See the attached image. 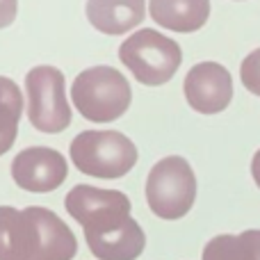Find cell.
Masks as SVG:
<instances>
[{
	"mask_svg": "<svg viewBox=\"0 0 260 260\" xmlns=\"http://www.w3.org/2000/svg\"><path fill=\"white\" fill-rule=\"evenodd\" d=\"M78 240L48 208L0 206V260H71Z\"/></svg>",
	"mask_w": 260,
	"mask_h": 260,
	"instance_id": "1",
	"label": "cell"
},
{
	"mask_svg": "<svg viewBox=\"0 0 260 260\" xmlns=\"http://www.w3.org/2000/svg\"><path fill=\"white\" fill-rule=\"evenodd\" d=\"M71 101L85 119L110 123L126 114L133 101V89L121 71L112 67H91L76 76Z\"/></svg>",
	"mask_w": 260,
	"mask_h": 260,
	"instance_id": "2",
	"label": "cell"
},
{
	"mask_svg": "<svg viewBox=\"0 0 260 260\" xmlns=\"http://www.w3.org/2000/svg\"><path fill=\"white\" fill-rule=\"evenodd\" d=\"M71 160L82 174L117 180L135 167L137 146L119 130H85L71 142Z\"/></svg>",
	"mask_w": 260,
	"mask_h": 260,
	"instance_id": "3",
	"label": "cell"
},
{
	"mask_svg": "<svg viewBox=\"0 0 260 260\" xmlns=\"http://www.w3.org/2000/svg\"><path fill=\"white\" fill-rule=\"evenodd\" d=\"M119 59L137 82L157 87L174 78L183 62V53L174 39L151 27H144V30L133 32L119 46Z\"/></svg>",
	"mask_w": 260,
	"mask_h": 260,
	"instance_id": "4",
	"label": "cell"
},
{
	"mask_svg": "<svg viewBox=\"0 0 260 260\" xmlns=\"http://www.w3.org/2000/svg\"><path fill=\"white\" fill-rule=\"evenodd\" d=\"M197 199V176L189 162L180 155H169L153 165L146 178V201L153 215L174 221L185 217Z\"/></svg>",
	"mask_w": 260,
	"mask_h": 260,
	"instance_id": "5",
	"label": "cell"
},
{
	"mask_svg": "<svg viewBox=\"0 0 260 260\" xmlns=\"http://www.w3.org/2000/svg\"><path fill=\"white\" fill-rule=\"evenodd\" d=\"M67 212L82 226L85 240L121 229L130 219V199L117 189L76 185L64 199Z\"/></svg>",
	"mask_w": 260,
	"mask_h": 260,
	"instance_id": "6",
	"label": "cell"
},
{
	"mask_svg": "<svg viewBox=\"0 0 260 260\" xmlns=\"http://www.w3.org/2000/svg\"><path fill=\"white\" fill-rule=\"evenodd\" d=\"M27 119L41 133H62L71 123V108L67 103L64 73L55 67H35L25 76Z\"/></svg>",
	"mask_w": 260,
	"mask_h": 260,
	"instance_id": "7",
	"label": "cell"
},
{
	"mask_svg": "<svg viewBox=\"0 0 260 260\" xmlns=\"http://www.w3.org/2000/svg\"><path fill=\"white\" fill-rule=\"evenodd\" d=\"M69 165L64 155L48 146L23 148L12 160V178L25 192H53L67 180Z\"/></svg>",
	"mask_w": 260,
	"mask_h": 260,
	"instance_id": "8",
	"label": "cell"
},
{
	"mask_svg": "<svg viewBox=\"0 0 260 260\" xmlns=\"http://www.w3.org/2000/svg\"><path fill=\"white\" fill-rule=\"evenodd\" d=\"M183 91L189 108L201 114H219L233 101V78L217 62H201L185 76Z\"/></svg>",
	"mask_w": 260,
	"mask_h": 260,
	"instance_id": "9",
	"label": "cell"
},
{
	"mask_svg": "<svg viewBox=\"0 0 260 260\" xmlns=\"http://www.w3.org/2000/svg\"><path fill=\"white\" fill-rule=\"evenodd\" d=\"M148 16L165 30L189 35L210 16V0H148Z\"/></svg>",
	"mask_w": 260,
	"mask_h": 260,
	"instance_id": "10",
	"label": "cell"
},
{
	"mask_svg": "<svg viewBox=\"0 0 260 260\" xmlns=\"http://www.w3.org/2000/svg\"><path fill=\"white\" fill-rule=\"evenodd\" d=\"M146 16L144 0H87V18L103 35H123Z\"/></svg>",
	"mask_w": 260,
	"mask_h": 260,
	"instance_id": "11",
	"label": "cell"
},
{
	"mask_svg": "<svg viewBox=\"0 0 260 260\" xmlns=\"http://www.w3.org/2000/svg\"><path fill=\"white\" fill-rule=\"evenodd\" d=\"M201 260H260V231L217 235L203 247Z\"/></svg>",
	"mask_w": 260,
	"mask_h": 260,
	"instance_id": "12",
	"label": "cell"
},
{
	"mask_svg": "<svg viewBox=\"0 0 260 260\" xmlns=\"http://www.w3.org/2000/svg\"><path fill=\"white\" fill-rule=\"evenodd\" d=\"M23 105H25L23 94L16 82L0 76V155H5L14 146Z\"/></svg>",
	"mask_w": 260,
	"mask_h": 260,
	"instance_id": "13",
	"label": "cell"
},
{
	"mask_svg": "<svg viewBox=\"0 0 260 260\" xmlns=\"http://www.w3.org/2000/svg\"><path fill=\"white\" fill-rule=\"evenodd\" d=\"M240 78H242V85L251 94L260 96V48L251 50L242 59V64H240Z\"/></svg>",
	"mask_w": 260,
	"mask_h": 260,
	"instance_id": "14",
	"label": "cell"
},
{
	"mask_svg": "<svg viewBox=\"0 0 260 260\" xmlns=\"http://www.w3.org/2000/svg\"><path fill=\"white\" fill-rule=\"evenodd\" d=\"M18 14V0H0V30L12 25Z\"/></svg>",
	"mask_w": 260,
	"mask_h": 260,
	"instance_id": "15",
	"label": "cell"
},
{
	"mask_svg": "<svg viewBox=\"0 0 260 260\" xmlns=\"http://www.w3.org/2000/svg\"><path fill=\"white\" fill-rule=\"evenodd\" d=\"M251 176H253V180H256V185L260 187V148L256 151V155H253V160H251Z\"/></svg>",
	"mask_w": 260,
	"mask_h": 260,
	"instance_id": "16",
	"label": "cell"
}]
</instances>
